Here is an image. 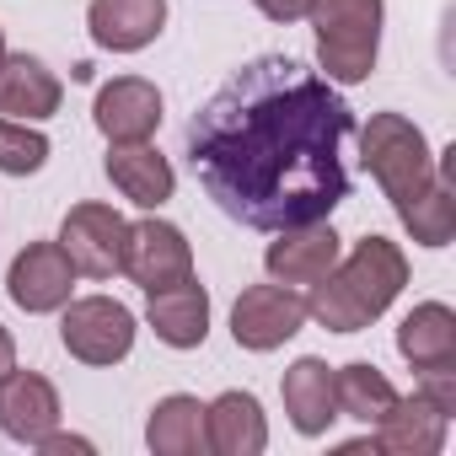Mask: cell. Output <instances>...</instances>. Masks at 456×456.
Masks as SVG:
<instances>
[{
	"instance_id": "6da1fadb",
	"label": "cell",
	"mask_w": 456,
	"mask_h": 456,
	"mask_svg": "<svg viewBox=\"0 0 456 456\" xmlns=\"http://www.w3.org/2000/svg\"><path fill=\"white\" fill-rule=\"evenodd\" d=\"M349 134L354 113L328 76L290 54H258L188 118L183 140L204 193L225 215L253 232H285L328 220L349 199Z\"/></svg>"
},
{
	"instance_id": "7a4b0ae2",
	"label": "cell",
	"mask_w": 456,
	"mask_h": 456,
	"mask_svg": "<svg viewBox=\"0 0 456 456\" xmlns=\"http://www.w3.org/2000/svg\"><path fill=\"white\" fill-rule=\"evenodd\" d=\"M403 285H408V258L397 253V242L365 237V242H354L349 258H338L312 285L306 317H317L328 333H360L397 301Z\"/></svg>"
},
{
	"instance_id": "3957f363",
	"label": "cell",
	"mask_w": 456,
	"mask_h": 456,
	"mask_svg": "<svg viewBox=\"0 0 456 456\" xmlns=\"http://www.w3.org/2000/svg\"><path fill=\"white\" fill-rule=\"evenodd\" d=\"M360 156L397 215L435 183V151L419 134V124H408L403 113H370V124L360 134Z\"/></svg>"
},
{
	"instance_id": "277c9868",
	"label": "cell",
	"mask_w": 456,
	"mask_h": 456,
	"mask_svg": "<svg viewBox=\"0 0 456 456\" xmlns=\"http://www.w3.org/2000/svg\"><path fill=\"white\" fill-rule=\"evenodd\" d=\"M312 28H317V60L328 70V81H365L376 70V49H381V0H312L306 6Z\"/></svg>"
},
{
	"instance_id": "5b68a950",
	"label": "cell",
	"mask_w": 456,
	"mask_h": 456,
	"mask_svg": "<svg viewBox=\"0 0 456 456\" xmlns=\"http://www.w3.org/2000/svg\"><path fill=\"white\" fill-rule=\"evenodd\" d=\"M124 237H129V220L113 204H76L60 225V248L70 269L86 280H113L124 269Z\"/></svg>"
},
{
	"instance_id": "8992f818",
	"label": "cell",
	"mask_w": 456,
	"mask_h": 456,
	"mask_svg": "<svg viewBox=\"0 0 456 456\" xmlns=\"http://www.w3.org/2000/svg\"><path fill=\"white\" fill-rule=\"evenodd\" d=\"M65 322L60 338L81 365H118L134 349V317L129 306L108 301V296H86V301H65Z\"/></svg>"
},
{
	"instance_id": "52a82bcc",
	"label": "cell",
	"mask_w": 456,
	"mask_h": 456,
	"mask_svg": "<svg viewBox=\"0 0 456 456\" xmlns=\"http://www.w3.org/2000/svg\"><path fill=\"white\" fill-rule=\"evenodd\" d=\"M118 274H129L145 296L193 280L188 237L177 232V225H167V220H140V225H129V237H124V269H118Z\"/></svg>"
},
{
	"instance_id": "ba28073f",
	"label": "cell",
	"mask_w": 456,
	"mask_h": 456,
	"mask_svg": "<svg viewBox=\"0 0 456 456\" xmlns=\"http://www.w3.org/2000/svg\"><path fill=\"white\" fill-rule=\"evenodd\" d=\"M306 322V301L290 290V285H253L237 296L232 306V338L242 349H280L285 338H296Z\"/></svg>"
},
{
	"instance_id": "9c48e42d",
	"label": "cell",
	"mask_w": 456,
	"mask_h": 456,
	"mask_svg": "<svg viewBox=\"0 0 456 456\" xmlns=\"http://www.w3.org/2000/svg\"><path fill=\"white\" fill-rule=\"evenodd\" d=\"M6 290L22 312H60L76 290V269L65 258L60 242H33L12 258V274H6Z\"/></svg>"
},
{
	"instance_id": "30bf717a",
	"label": "cell",
	"mask_w": 456,
	"mask_h": 456,
	"mask_svg": "<svg viewBox=\"0 0 456 456\" xmlns=\"http://www.w3.org/2000/svg\"><path fill=\"white\" fill-rule=\"evenodd\" d=\"M333 264H338V232L328 220L285 225L280 242H269V253H264V269L274 285H317Z\"/></svg>"
},
{
	"instance_id": "8fae6325",
	"label": "cell",
	"mask_w": 456,
	"mask_h": 456,
	"mask_svg": "<svg viewBox=\"0 0 456 456\" xmlns=\"http://www.w3.org/2000/svg\"><path fill=\"white\" fill-rule=\"evenodd\" d=\"M60 424V392L38 370H6L0 376V429L22 445H38Z\"/></svg>"
},
{
	"instance_id": "7c38bea8",
	"label": "cell",
	"mask_w": 456,
	"mask_h": 456,
	"mask_svg": "<svg viewBox=\"0 0 456 456\" xmlns=\"http://www.w3.org/2000/svg\"><path fill=\"white\" fill-rule=\"evenodd\" d=\"M445 424H451V413L435 408L424 392H413V397H397L376 419V440L370 445L387 451V456H435L445 445Z\"/></svg>"
},
{
	"instance_id": "4fadbf2b",
	"label": "cell",
	"mask_w": 456,
	"mask_h": 456,
	"mask_svg": "<svg viewBox=\"0 0 456 456\" xmlns=\"http://www.w3.org/2000/svg\"><path fill=\"white\" fill-rule=\"evenodd\" d=\"M161 124V92L140 76H118L97 92V129L113 140V145H129V140H151Z\"/></svg>"
},
{
	"instance_id": "5bb4252c",
	"label": "cell",
	"mask_w": 456,
	"mask_h": 456,
	"mask_svg": "<svg viewBox=\"0 0 456 456\" xmlns=\"http://www.w3.org/2000/svg\"><path fill=\"white\" fill-rule=\"evenodd\" d=\"M60 81L38 54H6L0 60V118L17 124H38L60 113Z\"/></svg>"
},
{
	"instance_id": "9a60e30c",
	"label": "cell",
	"mask_w": 456,
	"mask_h": 456,
	"mask_svg": "<svg viewBox=\"0 0 456 456\" xmlns=\"http://www.w3.org/2000/svg\"><path fill=\"white\" fill-rule=\"evenodd\" d=\"M161 22H167V0H92L86 12L97 49H113V54L145 49L161 33Z\"/></svg>"
},
{
	"instance_id": "2e32d148",
	"label": "cell",
	"mask_w": 456,
	"mask_h": 456,
	"mask_svg": "<svg viewBox=\"0 0 456 456\" xmlns=\"http://www.w3.org/2000/svg\"><path fill=\"white\" fill-rule=\"evenodd\" d=\"M204 440L220 456H258L269 445V424L253 392H220L204 408Z\"/></svg>"
},
{
	"instance_id": "e0dca14e",
	"label": "cell",
	"mask_w": 456,
	"mask_h": 456,
	"mask_svg": "<svg viewBox=\"0 0 456 456\" xmlns=\"http://www.w3.org/2000/svg\"><path fill=\"white\" fill-rule=\"evenodd\" d=\"M151 328L161 344L172 349H199L204 333H209V296L199 280H183V285H167V290H151V306H145Z\"/></svg>"
},
{
	"instance_id": "ac0fdd59",
	"label": "cell",
	"mask_w": 456,
	"mask_h": 456,
	"mask_svg": "<svg viewBox=\"0 0 456 456\" xmlns=\"http://www.w3.org/2000/svg\"><path fill=\"white\" fill-rule=\"evenodd\" d=\"M397 354L413 370H451L456 365V312L440 301H424L397 328Z\"/></svg>"
},
{
	"instance_id": "d6986e66",
	"label": "cell",
	"mask_w": 456,
	"mask_h": 456,
	"mask_svg": "<svg viewBox=\"0 0 456 456\" xmlns=\"http://www.w3.org/2000/svg\"><path fill=\"white\" fill-rule=\"evenodd\" d=\"M108 177H113V188H118L129 204H140V209H156V204L172 199V167H167V156H161L156 145H145V140L113 145V151H108Z\"/></svg>"
},
{
	"instance_id": "ffe728a7",
	"label": "cell",
	"mask_w": 456,
	"mask_h": 456,
	"mask_svg": "<svg viewBox=\"0 0 456 456\" xmlns=\"http://www.w3.org/2000/svg\"><path fill=\"white\" fill-rule=\"evenodd\" d=\"M280 392H285V413H290V424L301 429V435H328V424L338 419V403H333V370L322 365V360H296L290 370H285V381H280Z\"/></svg>"
},
{
	"instance_id": "44dd1931",
	"label": "cell",
	"mask_w": 456,
	"mask_h": 456,
	"mask_svg": "<svg viewBox=\"0 0 456 456\" xmlns=\"http://www.w3.org/2000/svg\"><path fill=\"white\" fill-rule=\"evenodd\" d=\"M397 220L408 225L413 242H424V248H445L451 242V232H456V156H440L435 161V183Z\"/></svg>"
},
{
	"instance_id": "7402d4cb",
	"label": "cell",
	"mask_w": 456,
	"mask_h": 456,
	"mask_svg": "<svg viewBox=\"0 0 456 456\" xmlns=\"http://www.w3.org/2000/svg\"><path fill=\"white\" fill-rule=\"evenodd\" d=\"M145 440H151L156 456H199V451H209V440H204V403L188 397V392L161 397L151 408Z\"/></svg>"
},
{
	"instance_id": "603a6c76",
	"label": "cell",
	"mask_w": 456,
	"mask_h": 456,
	"mask_svg": "<svg viewBox=\"0 0 456 456\" xmlns=\"http://www.w3.org/2000/svg\"><path fill=\"white\" fill-rule=\"evenodd\" d=\"M333 403H338V413L344 419H360V424H376L392 403H397V387L376 370V365H344V370H333Z\"/></svg>"
},
{
	"instance_id": "cb8c5ba5",
	"label": "cell",
	"mask_w": 456,
	"mask_h": 456,
	"mask_svg": "<svg viewBox=\"0 0 456 456\" xmlns=\"http://www.w3.org/2000/svg\"><path fill=\"white\" fill-rule=\"evenodd\" d=\"M49 161V140L17 118H0V172L6 177H28Z\"/></svg>"
},
{
	"instance_id": "d4e9b609",
	"label": "cell",
	"mask_w": 456,
	"mask_h": 456,
	"mask_svg": "<svg viewBox=\"0 0 456 456\" xmlns=\"http://www.w3.org/2000/svg\"><path fill=\"white\" fill-rule=\"evenodd\" d=\"M306 6H312V0H258V12L269 22H296V17H306Z\"/></svg>"
},
{
	"instance_id": "484cf974",
	"label": "cell",
	"mask_w": 456,
	"mask_h": 456,
	"mask_svg": "<svg viewBox=\"0 0 456 456\" xmlns=\"http://www.w3.org/2000/svg\"><path fill=\"white\" fill-rule=\"evenodd\" d=\"M38 451H49V456H70V451H81V456H86L92 445H86V440H76V435H54V429H49V435L38 440Z\"/></svg>"
},
{
	"instance_id": "4316f807",
	"label": "cell",
	"mask_w": 456,
	"mask_h": 456,
	"mask_svg": "<svg viewBox=\"0 0 456 456\" xmlns=\"http://www.w3.org/2000/svg\"><path fill=\"white\" fill-rule=\"evenodd\" d=\"M12 365H17V344H12V333H6V328H0V376H6Z\"/></svg>"
},
{
	"instance_id": "83f0119b",
	"label": "cell",
	"mask_w": 456,
	"mask_h": 456,
	"mask_svg": "<svg viewBox=\"0 0 456 456\" xmlns=\"http://www.w3.org/2000/svg\"><path fill=\"white\" fill-rule=\"evenodd\" d=\"M0 60H6V38H0Z\"/></svg>"
}]
</instances>
